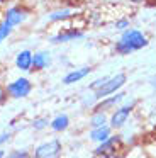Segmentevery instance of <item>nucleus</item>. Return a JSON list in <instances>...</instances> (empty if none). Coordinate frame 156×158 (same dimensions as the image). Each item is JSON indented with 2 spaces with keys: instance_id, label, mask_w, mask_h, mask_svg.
<instances>
[{
  "instance_id": "obj_1",
  "label": "nucleus",
  "mask_w": 156,
  "mask_h": 158,
  "mask_svg": "<svg viewBox=\"0 0 156 158\" xmlns=\"http://www.w3.org/2000/svg\"><path fill=\"white\" fill-rule=\"evenodd\" d=\"M148 46H149V36L142 29L129 27L127 31L121 32V36L114 41L112 51H114V55L119 56H129L136 51L148 48Z\"/></svg>"
},
{
  "instance_id": "obj_2",
  "label": "nucleus",
  "mask_w": 156,
  "mask_h": 158,
  "mask_svg": "<svg viewBox=\"0 0 156 158\" xmlns=\"http://www.w3.org/2000/svg\"><path fill=\"white\" fill-rule=\"evenodd\" d=\"M136 106H138V100L136 99H131V100L125 99L121 106H117L114 110L109 112V126L114 131L124 129V127L127 126V123L131 121L132 114H134Z\"/></svg>"
},
{
  "instance_id": "obj_3",
  "label": "nucleus",
  "mask_w": 156,
  "mask_h": 158,
  "mask_svg": "<svg viewBox=\"0 0 156 158\" xmlns=\"http://www.w3.org/2000/svg\"><path fill=\"white\" fill-rule=\"evenodd\" d=\"M127 80H129V77L125 72H117V73H114V75H109L107 82L95 92L98 97V100L104 99V97L112 95V94H117V92H121V90H124Z\"/></svg>"
},
{
  "instance_id": "obj_4",
  "label": "nucleus",
  "mask_w": 156,
  "mask_h": 158,
  "mask_svg": "<svg viewBox=\"0 0 156 158\" xmlns=\"http://www.w3.org/2000/svg\"><path fill=\"white\" fill-rule=\"evenodd\" d=\"M29 14L31 10L26 7V5L22 4H14V5H9V7L3 9L2 12V21L7 22V24L10 26V27H19V26H22L24 22L29 19Z\"/></svg>"
},
{
  "instance_id": "obj_5",
  "label": "nucleus",
  "mask_w": 156,
  "mask_h": 158,
  "mask_svg": "<svg viewBox=\"0 0 156 158\" xmlns=\"http://www.w3.org/2000/svg\"><path fill=\"white\" fill-rule=\"evenodd\" d=\"M5 89H7V94H9L10 99H26L32 92L34 83L27 77H19V78L7 83Z\"/></svg>"
},
{
  "instance_id": "obj_6",
  "label": "nucleus",
  "mask_w": 156,
  "mask_h": 158,
  "mask_svg": "<svg viewBox=\"0 0 156 158\" xmlns=\"http://www.w3.org/2000/svg\"><path fill=\"white\" fill-rule=\"evenodd\" d=\"M63 153V143L58 138H51L47 141H43L34 148V156L36 158H60Z\"/></svg>"
},
{
  "instance_id": "obj_7",
  "label": "nucleus",
  "mask_w": 156,
  "mask_h": 158,
  "mask_svg": "<svg viewBox=\"0 0 156 158\" xmlns=\"http://www.w3.org/2000/svg\"><path fill=\"white\" fill-rule=\"evenodd\" d=\"M85 38V31L80 27H64L61 31H58L54 36H51L49 41L51 44H66V43L71 41H78V39H83Z\"/></svg>"
},
{
  "instance_id": "obj_8",
  "label": "nucleus",
  "mask_w": 156,
  "mask_h": 158,
  "mask_svg": "<svg viewBox=\"0 0 156 158\" xmlns=\"http://www.w3.org/2000/svg\"><path fill=\"white\" fill-rule=\"evenodd\" d=\"M124 148V138L122 134L114 133L109 139H105L104 143H98L93 150V155H102V153H115V151H121Z\"/></svg>"
},
{
  "instance_id": "obj_9",
  "label": "nucleus",
  "mask_w": 156,
  "mask_h": 158,
  "mask_svg": "<svg viewBox=\"0 0 156 158\" xmlns=\"http://www.w3.org/2000/svg\"><path fill=\"white\" fill-rule=\"evenodd\" d=\"M125 99H127V92L121 90V92H117V94H112V95H109V97L100 99L95 104L93 109H100V110H105V112H110V110H114L117 106H121Z\"/></svg>"
},
{
  "instance_id": "obj_10",
  "label": "nucleus",
  "mask_w": 156,
  "mask_h": 158,
  "mask_svg": "<svg viewBox=\"0 0 156 158\" xmlns=\"http://www.w3.org/2000/svg\"><path fill=\"white\" fill-rule=\"evenodd\" d=\"M92 70L93 68H92L90 65H83V66H78V68H73L63 77L61 82H63L64 85H75V83H78V82H81V80L87 78V77L92 73Z\"/></svg>"
},
{
  "instance_id": "obj_11",
  "label": "nucleus",
  "mask_w": 156,
  "mask_h": 158,
  "mask_svg": "<svg viewBox=\"0 0 156 158\" xmlns=\"http://www.w3.org/2000/svg\"><path fill=\"white\" fill-rule=\"evenodd\" d=\"M32 56H34V51L20 49L15 55V60H14L15 68L20 70V72H32Z\"/></svg>"
},
{
  "instance_id": "obj_12",
  "label": "nucleus",
  "mask_w": 156,
  "mask_h": 158,
  "mask_svg": "<svg viewBox=\"0 0 156 158\" xmlns=\"http://www.w3.org/2000/svg\"><path fill=\"white\" fill-rule=\"evenodd\" d=\"M51 53L44 51V49H39V51H34L32 56V72H43V70L49 68L51 66Z\"/></svg>"
},
{
  "instance_id": "obj_13",
  "label": "nucleus",
  "mask_w": 156,
  "mask_h": 158,
  "mask_svg": "<svg viewBox=\"0 0 156 158\" xmlns=\"http://www.w3.org/2000/svg\"><path fill=\"white\" fill-rule=\"evenodd\" d=\"M114 133L115 131L112 129L109 124L100 126V127H90V131H88V139H90L92 143L98 144V143H104L105 139H109Z\"/></svg>"
},
{
  "instance_id": "obj_14",
  "label": "nucleus",
  "mask_w": 156,
  "mask_h": 158,
  "mask_svg": "<svg viewBox=\"0 0 156 158\" xmlns=\"http://www.w3.org/2000/svg\"><path fill=\"white\" fill-rule=\"evenodd\" d=\"M75 17V12L68 7H63V9H56V10L49 12L47 14V22L51 24H60V22H66V21H71Z\"/></svg>"
},
{
  "instance_id": "obj_15",
  "label": "nucleus",
  "mask_w": 156,
  "mask_h": 158,
  "mask_svg": "<svg viewBox=\"0 0 156 158\" xmlns=\"http://www.w3.org/2000/svg\"><path fill=\"white\" fill-rule=\"evenodd\" d=\"M109 124V112L100 109H92L88 116V127H100Z\"/></svg>"
},
{
  "instance_id": "obj_16",
  "label": "nucleus",
  "mask_w": 156,
  "mask_h": 158,
  "mask_svg": "<svg viewBox=\"0 0 156 158\" xmlns=\"http://www.w3.org/2000/svg\"><path fill=\"white\" fill-rule=\"evenodd\" d=\"M70 116L64 112L58 114V116H54L53 119L49 121V127L54 131V133H64V131L70 127Z\"/></svg>"
},
{
  "instance_id": "obj_17",
  "label": "nucleus",
  "mask_w": 156,
  "mask_h": 158,
  "mask_svg": "<svg viewBox=\"0 0 156 158\" xmlns=\"http://www.w3.org/2000/svg\"><path fill=\"white\" fill-rule=\"evenodd\" d=\"M98 102V97H97V94L93 92V90H90L88 89L87 92L83 94V95H81V106L85 107V109H93L95 107V104Z\"/></svg>"
},
{
  "instance_id": "obj_18",
  "label": "nucleus",
  "mask_w": 156,
  "mask_h": 158,
  "mask_svg": "<svg viewBox=\"0 0 156 158\" xmlns=\"http://www.w3.org/2000/svg\"><path fill=\"white\" fill-rule=\"evenodd\" d=\"M112 27L117 32H124V31H127L129 27H132V21L129 17H119L114 21V26H112Z\"/></svg>"
},
{
  "instance_id": "obj_19",
  "label": "nucleus",
  "mask_w": 156,
  "mask_h": 158,
  "mask_svg": "<svg viewBox=\"0 0 156 158\" xmlns=\"http://www.w3.org/2000/svg\"><path fill=\"white\" fill-rule=\"evenodd\" d=\"M14 27H10L7 22L0 21V44H2L3 41H7V39L10 38V34H12Z\"/></svg>"
},
{
  "instance_id": "obj_20",
  "label": "nucleus",
  "mask_w": 156,
  "mask_h": 158,
  "mask_svg": "<svg viewBox=\"0 0 156 158\" xmlns=\"http://www.w3.org/2000/svg\"><path fill=\"white\" fill-rule=\"evenodd\" d=\"M31 126H32L34 131H43L49 126V121H47V117H36V119L31 123Z\"/></svg>"
},
{
  "instance_id": "obj_21",
  "label": "nucleus",
  "mask_w": 156,
  "mask_h": 158,
  "mask_svg": "<svg viewBox=\"0 0 156 158\" xmlns=\"http://www.w3.org/2000/svg\"><path fill=\"white\" fill-rule=\"evenodd\" d=\"M27 155H29L27 150H12V151H9V153H5L3 158H26Z\"/></svg>"
},
{
  "instance_id": "obj_22",
  "label": "nucleus",
  "mask_w": 156,
  "mask_h": 158,
  "mask_svg": "<svg viewBox=\"0 0 156 158\" xmlns=\"http://www.w3.org/2000/svg\"><path fill=\"white\" fill-rule=\"evenodd\" d=\"M7 99H10V97H9V94H7L5 85H0V106H3V104L7 102Z\"/></svg>"
},
{
  "instance_id": "obj_23",
  "label": "nucleus",
  "mask_w": 156,
  "mask_h": 158,
  "mask_svg": "<svg viewBox=\"0 0 156 158\" xmlns=\"http://www.w3.org/2000/svg\"><path fill=\"white\" fill-rule=\"evenodd\" d=\"M93 158H121V151H115V153H102V155H93Z\"/></svg>"
},
{
  "instance_id": "obj_24",
  "label": "nucleus",
  "mask_w": 156,
  "mask_h": 158,
  "mask_svg": "<svg viewBox=\"0 0 156 158\" xmlns=\"http://www.w3.org/2000/svg\"><path fill=\"white\" fill-rule=\"evenodd\" d=\"M10 138H12V134H10L9 131H3V133H0V146H2V144H5V143H9Z\"/></svg>"
},
{
  "instance_id": "obj_25",
  "label": "nucleus",
  "mask_w": 156,
  "mask_h": 158,
  "mask_svg": "<svg viewBox=\"0 0 156 158\" xmlns=\"http://www.w3.org/2000/svg\"><path fill=\"white\" fill-rule=\"evenodd\" d=\"M131 5H134V7H141V5H148L149 0H127Z\"/></svg>"
},
{
  "instance_id": "obj_26",
  "label": "nucleus",
  "mask_w": 156,
  "mask_h": 158,
  "mask_svg": "<svg viewBox=\"0 0 156 158\" xmlns=\"http://www.w3.org/2000/svg\"><path fill=\"white\" fill-rule=\"evenodd\" d=\"M149 85L153 87V90H156V75H153L151 78H149Z\"/></svg>"
},
{
  "instance_id": "obj_27",
  "label": "nucleus",
  "mask_w": 156,
  "mask_h": 158,
  "mask_svg": "<svg viewBox=\"0 0 156 158\" xmlns=\"http://www.w3.org/2000/svg\"><path fill=\"white\" fill-rule=\"evenodd\" d=\"M146 7H156V0H149Z\"/></svg>"
},
{
  "instance_id": "obj_28",
  "label": "nucleus",
  "mask_w": 156,
  "mask_h": 158,
  "mask_svg": "<svg viewBox=\"0 0 156 158\" xmlns=\"http://www.w3.org/2000/svg\"><path fill=\"white\" fill-rule=\"evenodd\" d=\"M5 153H7L5 150H0V158H3V156H5Z\"/></svg>"
},
{
  "instance_id": "obj_29",
  "label": "nucleus",
  "mask_w": 156,
  "mask_h": 158,
  "mask_svg": "<svg viewBox=\"0 0 156 158\" xmlns=\"http://www.w3.org/2000/svg\"><path fill=\"white\" fill-rule=\"evenodd\" d=\"M7 2H9V0H0V7H2V5H5Z\"/></svg>"
},
{
  "instance_id": "obj_30",
  "label": "nucleus",
  "mask_w": 156,
  "mask_h": 158,
  "mask_svg": "<svg viewBox=\"0 0 156 158\" xmlns=\"http://www.w3.org/2000/svg\"><path fill=\"white\" fill-rule=\"evenodd\" d=\"M26 158H36V156H34V155H32V153H29V155H27V156H26Z\"/></svg>"
},
{
  "instance_id": "obj_31",
  "label": "nucleus",
  "mask_w": 156,
  "mask_h": 158,
  "mask_svg": "<svg viewBox=\"0 0 156 158\" xmlns=\"http://www.w3.org/2000/svg\"><path fill=\"white\" fill-rule=\"evenodd\" d=\"M73 158H81V156H73Z\"/></svg>"
},
{
  "instance_id": "obj_32",
  "label": "nucleus",
  "mask_w": 156,
  "mask_h": 158,
  "mask_svg": "<svg viewBox=\"0 0 156 158\" xmlns=\"http://www.w3.org/2000/svg\"><path fill=\"white\" fill-rule=\"evenodd\" d=\"M154 15H156V12H154Z\"/></svg>"
}]
</instances>
